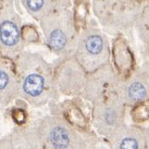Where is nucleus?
Returning <instances> with one entry per match:
<instances>
[{
    "instance_id": "1",
    "label": "nucleus",
    "mask_w": 149,
    "mask_h": 149,
    "mask_svg": "<svg viewBox=\"0 0 149 149\" xmlns=\"http://www.w3.org/2000/svg\"><path fill=\"white\" fill-rule=\"evenodd\" d=\"M127 107L115 94L95 102L94 121L100 134L107 140L125 124Z\"/></svg>"
},
{
    "instance_id": "2",
    "label": "nucleus",
    "mask_w": 149,
    "mask_h": 149,
    "mask_svg": "<svg viewBox=\"0 0 149 149\" xmlns=\"http://www.w3.org/2000/svg\"><path fill=\"white\" fill-rule=\"evenodd\" d=\"M109 45L104 37L98 32L85 33L77 48V61L81 68L92 73L109 64Z\"/></svg>"
},
{
    "instance_id": "3",
    "label": "nucleus",
    "mask_w": 149,
    "mask_h": 149,
    "mask_svg": "<svg viewBox=\"0 0 149 149\" xmlns=\"http://www.w3.org/2000/svg\"><path fill=\"white\" fill-rule=\"evenodd\" d=\"M114 94L127 107H135L149 101V76L143 70L124 78L120 76Z\"/></svg>"
},
{
    "instance_id": "4",
    "label": "nucleus",
    "mask_w": 149,
    "mask_h": 149,
    "mask_svg": "<svg viewBox=\"0 0 149 149\" xmlns=\"http://www.w3.org/2000/svg\"><path fill=\"white\" fill-rule=\"evenodd\" d=\"M42 25L51 48L55 51H61L67 47L73 30L69 16L66 14L61 16L59 12L56 14V11L44 18Z\"/></svg>"
},
{
    "instance_id": "5",
    "label": "nucleus",
    "mask_w": 149,
    "mask_h": 149,
    "mask_svg": "<svg viewBox=\"0 0 149 149\" xmlns=\"http://www.w3.org/2000/svg\"><path fill=\"white\" fill-rule=\"evenodd\" d=\"M94 76L85 81L84 95L87 99L94 102L114 94L120 75L115 73L110 65H106L94 71Z\"/></svg>"
},
{
    "instance_id": "6",
    "label": "nucleus",
    "mask_w": 149,
    "mask_h": 149,
    "mask_svg": "<svg viewBox=\"0 0 149 149\" xmlns=\"http://www.w3.org/2000/svg\"><path fill=\"white\" fill-rule=\"evenodd\" d=\"M112 149H146L143 127L125 123L109 139Z\"/></svg>"
},
{
    "instance_id": "7",
    "label": "nucleus",
    "mask_w": 149,
    "mask_h": 149,
    "mask_svg": "<svg viewBox=\"0 0 149 149\" xmlns=\"http://www.w3.org/2000/svg\"><path fill=\"white\" fill-rule=\"evenodd\" d=\"M16 14L5 12L0 15V45L11 48L17 45L20 33L16 22Z\"/></svg>"
},
{
    "instance_id": "8",
    "label": "nucleus",
    "mask_w": 149,
    "mask_h": 149,
    "mask_svg": "<svg viewBox=\"0 0 149 149\" xmlns=\"http://www.w3.org/2000/svg\"><path fill=\"white\" fill-rule=\"evenodd\" d=\"M23 2L30 13L41 19L58 10L56 7L55 0H23Z\"/></svg>"
},
{
    "instance_id": "9",
    "label": "nucleus",
    "mask_w": 149,
    "mask_h": 149,
    "mask_svg": "<svg viewBox=\"0 0 149 149\" xmlns=\"http://www.w3.org/2000/svg\"><path fill=\"white\" fill-rule=\"evenodd\" d=\"M45 87L44 77L38 73H31L24 80L23 90L31 96H37L43 92Z\"/></svg>"
},
{
    "instance_id": "10",
    "label": "nucleus",
    "mask_w": 149,
    "mask_h": 149,
    "mask_svg": "<svg viewBox=\"0 0 149 149\" xmlns=\"http://www.w3.org/2000/svg\"><path fill=\"white\" fill-rule=\"evenodd\" d=\"M9 83V76L6 71L0 70V90L5 89Z\"/></svg>"
},
{
    "instance_id": "11",
    "label": "nucleus",
    "mask_w": 149,
    "mask_h": 149,
    "mask_svg": "<svg viewBox=\"0 0 149 149\" xmlns=\"http://www.w3.org/2000/svg\"><path fill=\"white\" fill-rule=\"evenodd\" d=\"M145 129V136H146V149H149V126L143 127Z\"/></svg>"
},
{
    "instance_id": "12",
    "label": "nucleus",
    "mask_w": 149,
    "mask_h": 149,
    "mask_svg": "<svg viewBox=\"0 0 149 149\" xmlns=\"http://www.w3.org/2000/svg\"><path fill=\"white\" fill-rule=\"evenodd\" d=\"M147 19H148V23H149V9H148V11H147Z\"/></svg>"
}]
</instances>
